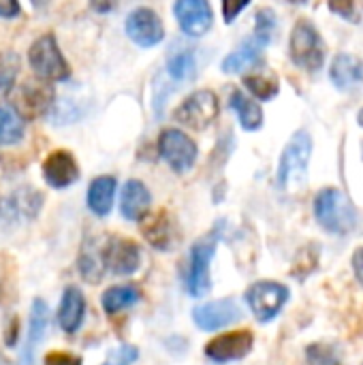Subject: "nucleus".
I'll return each instance as SVG.
<instances>
[{"mask_svg": "<svg viewBox=\"0 0 363 365\" xmlns=\"http://www.w3.org/2000/svg\"><path fill=\"white\" fill-rule=\"evenodd\" d=\"M315 216L325 231L338 235L351 233L357 225L353 201L338 188H323L315 197Z\"/></svg>", "mask_w": 363, "mask_h": 365, "instance_id": "1", "label": "nucleus"}, {"mask_svg": "<svg viewBox=\"0 0 363 365\" xmlns=\"http://www.w3.org/2000/svg\"><path fill=\"white\" fill-rule=\"evenodd\" d=\"M28 60L32 71L43 79V81H66L71 77V66L66 64L58 41L53 34H43L39 36L28 51Z\"/></svg>", "mask_w": 363, "mask_h": 365, "instance_id": "2", "label": "nucleus"}, {"mask_svg": "<svg viewBox=\"0 0 363 365\" xmlns=\"http://www.w3.org/2000/svg\"><path fill=\"white\" fill-rule=\"evenodd\" d=\"M310 154H312L310 135L306 130H297L280 156V165H278V186L280 188H291L293 184L304 182L308 163H310Z\"/></svg>", "mask_w": 363, "mask_h": 365, "instance_id": "3", "label": "nucleus"}, {"mask_svg": "<svg viewBox=\"0 0 363 365\" xmlns=\"http://www.w3.org/2000/svg\"><path fill=\"white\" fill-rule=\"evenodd\" d=\"M289 53H291V60L304 71L315 73L323 66V60H325L323 41H321L317 28L308 19H302L295 24V28L291 32Z\"/></svg>", "mask_w": 363, "mask_h": 365, "instance_id": "4", "label": "nucleus"}, {"mask_svg": "<svg viewBox=\"0 0 363 365\" xmlns=\"http://www.w3.org/2000/svg\"><path fill=\"white\" fill-rule=\"evenodd\" d=\"M53 96L56 94H53L51 83L43 79L41 81L26 79L11 92V103L19 118L34 120V118L45 115L53 107Z\"/></svg>", "mask_w": 363, "mask_h": 365, "instance_id": "5", "label": "nucleus"}, {"mask_svg": "<svg viewBox=\"0 0 363 365\" xmlns=\"http://www.w3.org/2000/svg\"><path fill=\"white\" fill-rule=\"evenodd\" d=\"M218 118V98L212 90H197L175 109V120L193 130H205Z\"/></svg>", "mask_w": 363, "mask_h": 365, "instance_id": "6", "label": "nucleus"}, {"mask_svg": "<svg viewBox=\"0 0 363 365\" xmlns=\"http://www.w3.org/2000/svg\"><path fill=\"white\" fill-rule=\"evenodd\" d=\"M216 252V235L199 240L190 248V263L186 274V289L193 297H205L212 289L210 280V263Z\"/></svg>", "mask_w": 363, "mask_h": 365, "instance_id": "7", "label": "nucleus"}, {"mask_svg": "<svg viewBox=\"0 0 363 365\" xmlns=\"http://www.w3.org/2000/svg\"><path fill=\"white\" fill-rule=\"evenodd\" d=\"M289 299V289L280 282H255L248 291H246V302L252 310V314L257 317V321L267 323L272 319L278 317V312L282 310V306Z\"/></svg>", "mask_w": 363, "mask_h": 365, "instance_id": "8", "label": "nucleus"}, {"mask_svg": "<svg viewBox=\"0 0 363 365\" xmlns=\"http://www.w3.org/2000/svg\"><path fill=\"white\" fill-rule=\"evenodd\" d=\"M158 152L178 173L188 171L197 160V143L178 128H167L158 137Z\"/></svg>", "mask_w": 363, "mask_h": 365, "instance_id": "9", "label": "nucleus"}, {"mask_svg": "<svg viewBox=\"0 0 363 365\" xmlns=\"http://www.w3.org/2000/svg\"><path fill=\"white\" fill-rule=\"evenodd\" d=\"M126 34L139 47H154L165 38V26L156 11L141 6L126 17Z\"/></svg>", "mask_w": 363, "mask_h": 365, "instance_id": "10", "label": "nucleus"}, {"mask_svg": "<svg viewBox=\"0 0 363 365\" xmlns=\"http://www.w3.org/2000/svg\"><path fill=\"white\" fill-rule=\"evenodd\" d=\"M103 261H105V269H111L116 276H131L139 269L141 252L133 240L109 237L103 244Z\"/></svg>", "mask_w": 363, "mask_h": 365, "instance_id": "11", "label": "nucleus"}, {"mask_svg": "<svg viewBox=\"0 0 363 365\" xmlns=\"http://www.w3.org/2000/svg\"><path fill=\"white\" fill-rule=\"evenodd\" d=\"M252 344H255V336L248 329L231 331V334L218 336L212 342H208L205 344V357L214 364L240 361L252 351Z\"/></svg>", "mask_w": 363, "mask_h": 365, "instance_id": "12", "label": "nucleus"}, {"mask_svg": "<svg viewBox=\"0 0 363 365\" xmlns=\"http://www.w3.org/2000/svg\"><path fill=\"white\" fill-rule=\"evenodd\" d=\"M173 15L188 36H203L214 21L212 6L208 0H175Z\"/></svg>", "mask_w": 363, "mask_h": 365, "instance_id": "13", "label": "nucleus"}, {"mask_svg": "<svg viewBox=\"0 0 363 365\" xmlns=\"http://www.w3.org/2000/svg\"><path fill=\"white\" fill-rule=\"evenodd\" d=\"M240 306L233 299H218V302H210L203 306H197L193 310V319L195 325L203 331H216L223 329L231 323H235L240 319Z\"/></svg>", "mask_w": 363, "mask_h": 365, "instance_id": "14", "label": "nucleus"}, {"mask_svg": "<svg viewBox=\"0 0 363 365\" xmlns=\"http://www.w3.org/2000/svg\"><path fill=\"white\" fill-rule=\"evenodd\" d=\"M43 178L51 188H66L79 178V167L71 152L56 150L43 163Z\"/></svg>", "mask_w": 363, "mask_h": 365, "instance_id": "15", "label": "nucleus"}, {"mask_svg": "<svg viewBox=\"0 0 363 365\" xmlns=\"http://www.w3.org/2000/svg\"><path fill=\"white\" fill-rule=\"evenodd\" d=\"M270 41H272L270 36H265L261 32H255L248 41H244V45L237 51L229 53L223 60V71L233 75V73H242L244 68L257 64L259 58H261V53H263V49L270 45Z\"/></svg>", "mask_w": 363, "mask_h": 365, "instance_id": "16", "label": "nucleus"}, {"mask_svg": "<svg viewBox=\"0 0 363 365\" xmlns=\"http://www.w3.org/2000/svg\"><path fill=\"white\" fill-rule=\"evenodd\" d=\"M83 314H86V297L77 287H68L62 295L60 302V310H58V323L62 327V331L66 334H75L81 323H83Z\"/></svg>", "mask_w": 363, "mask_h": 365, "instance_id": "17", "label": "nucleus"}, {"mask_svg": "<svg viewBox=\"0 0 363 365\" xmlns=\"http://www.w3.org/2000/svg\"><path fill=\"white\" fill-rule=\"evenodd\" d=\"M150 201L152 199H150V190L145 188V184L139 180H128L120 197L122 216L128 220H141L150 210Z\"/></svg>", "mask_w": 363, "mask_h": 365, "instance_id": "18", "label": "nucleus"}, {"mask_svg": "<svg viewBox=\"0 0 363 365\" xmlns=\"http://www.w3.org/2000/svg\"><path fill=\"white\" fill-rule=\"evenodd\" d=\"M332 81L340 90H353L363 81V62L357 56L338 53L332 62Z\"/></svg>", "mask_w": 363, "mask_h": 365, "instance_id": "19", "label": "nucleus"}, {"mask_svg": "<svg viewBox=\"0 0 363 365\" xmlns=\"http://www.w3.org/2000/svg\"><path fill=\"white\" fill-rule=\"evenodd\" d=\"M141 231H143V237L152 244V248L167 250L171 246L173 222H171V218L167 216L165 210H160L156 214H145L141 218Z\"/></svg>", "mask_w": 363, "mask_h": 365, "instance_id": "20", "label": "nucleus"}, {"mask_svg": "<svg viewBox=\"0 0 363 365\" xmlns=\"http://www.w3.org/2000/svg\"><path fill=\"white\" fill-rule=\"evenodd\" d=\"M116 180L111 175H101L92 180L88 188V207L96 216H107L113 205V195H116Z\"/></svg>", "mask_w": 363, "mask_h": 365, "instance_id": "21", "label": "nucleus"}, {"mask_svg": "<svg viewBox=\"0 0 363 365\" xmlns=\"http://www.w3.org/2000/svg\"><path fill=\"white\" fill-rule=\"evenodd\" d=\"M229 105L237 113L240 124H242L244 130H259L263 126V111H261V107L252 98H248L242 90H233L231 92Z\"/></svg>", "mask_w": 363, "mask_h": 365, "instance_id": "22", "label": "nucleus"}, {"mask_svg": "<svg viewBox=\"0 0 363 365\" xmlns=\"http://www.w3.org/2000/svg\"><path fill=\"white\" fill-rule=\"evenodd\" d=\"M49 323V308L43 299H34L32 302V310H30V331H28V344H26V365H32V353L34 346L43 340L45 329Z\"/></svg>", "mask_w": 363, "mask_h": 365, "instance_id": "23", "label": "nucleus"}, {"mask_svg": "<svg viewBox=\"0 0 363 365\" xmlns=\"http://www.w3.org/2000/svg\"><path fill=\"white\" fill-rule=\"evenodd\" d=\"M105 244V242H103ZM103 244L98 242H90L86 244V248L81 250L79 257V272L86 280L90 282H98L105 274V261H103Z\"/></svg>", "mask_w": 363, "mask_h": 365, "instance_id": "24", "label": "nucleus"}, {"mask_svg": "<svg viewBox=\"0 0 363 365\" xmlns=\"http://www.w3.org/2000/svg\"><path fill=\"white\" fill-rule=\"evenodd\" d=\"M137 302H139V293L133 287H111L103 293V299H101L103 310L107 314H116L120 310H126Z\"/></svg>", "mask_w": 363, "mask_h": 365, "instance_id": "25", "label": "nucleus"}, {"mask_svg": "<svg viewBox=\"0 0 363 365\" xmlns=\"http://www.w3.org/2000/svg\"><path fill=\"white\" fill-rule=\"evenodd\" d=\"M24 137V120L11 105H0V145H13Z\"/></svg>", "mask_w": 363, "mask_h": 365, "instance_id": "26", "label": "nucleus"}, {"mask_svg": "<svg viewBox=\"0 0 363 365\" xmlns=\"http://www.w3.org/2000/svg\"><path fill=\"white\" fill-rule=\"evenodd\" d=\"M244 86L250 90V94L259 101H270L278 94V79L270 73H257L244 77Z\"/></svg>", "mask_w": 363, "mask_h": 365, "instance_id": "27", "label": "nucleus"}, {"mask_svg": "<svg viewBox=\"0 0 363 365\" xmlns=\"http://www.w3.org/2000/svg\"><path fill=\"white\" fill-rule=\"evenodd\" d=\"M167 71L173 79L178 81H184V79H190L195 77L197 73V60H195V53L193 51H178L169 58V64H167Z\"/></svg>", "mask_w": 363, "mask_h": 365, "instance_id": "28", "label": "nucleus"}, {"mask_svg": "<svg viewBox=\"0 0 363 365\" xmlns=\"http://www.w3.org/2000/svg\"><path fill=\"white\" fill-rule=\"evenodd\" d=\"M306 359L310 365H336L338 357L334 353L332 346H323V344H312L306 351Z\"/></svg>", "mask_w": 363, "mask_h": 365, "instance_id": "29", "label": "nucleus"}, {"mask_svg": "<svg viewBox=\"0 0 363 365\" xmlns=\"http://www.w3.org/2000/svg\"><path fill=\"white\" fill-rule=\"evenodd\" d=\"M17 58L13 53H6L0 58V90H11L15 83V73H17Z\"/></svg>", "mask_w": 363, "mask_h": 365, "instance_id": "30", "label": "nucleus"}, {"mask_svg": "<svg viewBox=\"0 0 363 365\" xmlns=\"http://www.w3.org/2000/svg\"><path fill=\"white\" fill-rule=\"evenodd\" d=\"M250 4V0H223V17L227 24L235 21V17Z\"/></svg>", "mask_w": 363, "mask_h": 365, "instance_id": "31", "label": "nucleus"}, {"mask_svg": "<svg viewBox=\"0 0 363 365\" xmlns=\"http://www.w3.org/2000/svg\"><path fill=\"white\" fill-rule=\"evenodd\" d=\"M329 2V9L344 17V19H353L355 17V0H327Z\"/></svg>", "mask_w": 363, "mask_h": 365, "instance_id": "32", "label": "nucleus"}, {"mask_svg": "<svg viewBox=\"0 0 363 365\" xmlns=\"http://www.w3.org/2000/svg\"><path fill=\"white\" fill-rule=\"evenodd\" d=\"M45 365H81V359L68 353H49L45 357Z\"/></svg>", "mask_w": 363, "mask_h": 365, "instance_id": "33", "label": "nucleus"}, {"mask_svg": "<svg viewBox=\"0 0 363 365\" xmlns=\"http://www.w3.org/2000/svg\"><path fill=\"white\" fill-rule=\"evenodd\" d=\"M21 13V6L17 0H0V17L4 19H13Z\"/></svg>", "mask_w": 363, "mask_h": 365, "instance_id": "34", "label": "nucleus"}, {"mask_svg": "<svg viewBox=\"0 0 363 365\" xmlns=\"http://www.w3.org/2000/svg\"><path fill=\"white\" fill-rule=\"evenodd\" d=\"M90 4L98 13H109L118 6V0H90Z\"/></svg>", "mask_w": 363, "mask_h": 365, "instance_id": "35", "label": "nucleus"}, {"mask_svg": "<svg viewBox=\"0 0 363 365\" xmlns=\"http://www.w3.org/2000/svg\"><path fill=\"white\" fill-rule=\"evenodd\" d=\"M118 357H120V365H126L137 359V351H135L133 346H122V349L118 351Z\"/></svg>", "mask_w": 363, "mask_h": 365, "instance_id": "36", "label": "nucleus"}, {"mask_svg": "<svg viewBox=\"0 0 363 365\" xmlns=\"http://www.w3.org/2000/svg\"><path fill=\"white\" fill-rule=\"evenodd\" d=\"M353 269H355L357 280L363 284V248H359V250L353 255Z\"/></svg>", "mask_w": 363, "mask_h": 365, "instance_id": "37", "label": "nucleus"}, {"mask_svg": "<svg viewBox=\"0 0 363 365\" xmlns=\"http://www.w3.org/2000/svg\"><path fill=\"white\" fill-rule=\"evenodd\" d=\"M17 327H19V321H17V319H11V325H9V336H6V344H15V334H17Z\"/></svg>", "mask_w": 363, "mask_h": 365, "instance_id": "38", "label": "nucleus"}, {"mask_svg": "<svg viewBox=\"0 0 363 365\" xmlns=\"http://www.w3.org/2000/svg\"><path fill=\"white\" fill-rule=\"evenodd\" d=\"M36 9H43V6H47L49 4V0H30Z\"/></svg>", "mask_w": 363, "mask_h": 365, "instance_id": "39", "label": "nucleus"}, {"mask_svg": "<svg viewBox=\"0 0 363 365\" xmlns=\"http://www.w3.org/2000/svg\"><path fill=\"white\" fill-rule=\"evenodd\" d=\"M0 365H11V364H9V361H6V359H4V357L0 355Z\"/></svg>", "mask_w": 363, "mask_h": 365, "instance_id": "40", "label": "nucleus"}, {"mask_svg": "<svg viewBox=\"0 0 363 365\" xmlns=\"http://www.w3.org/2000/svg\"><path fill=\"white\" fill-rule=\"evenodd\" d=\"M359 124H362V126H363V109H362V111H359Z\"/></svg>", "mask_w": 363, "mask_h": 365, "instance_id": "41", "label": "nucleus"}, {"mask_svg": "<svg viewBox=\"0 0 363 365\" xmlns=\"http://www.w3.org/2000/svg\"><path fill=\"white\" fill-rule=\"evenodd\" d=\"M289 2H295V4H302V2H306V0H289Z\"/></svg>", "mask_w": 363, "mask_h": 365, "instance_id": "42", "label": "nucleus"}]
</instances>
